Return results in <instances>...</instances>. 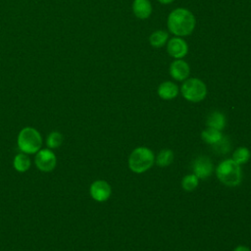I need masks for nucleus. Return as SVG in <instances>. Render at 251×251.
I'll use <instances>...</instances> for the list:
<instances>
[{
    "instance_id": "1",
    "label": "nucleus",
    "mask_w": 251,
    "mask_h": 251,
    "mask_svg": "<svg viewBox=\"0 0 251 251\" xmlns=\"http://www.w3.org/2000/svg\"><path fill=\"white\" fill-rule=\"evenodd\" d=\"M168 28L176 36H187L192 33L196 20L194 15L185 8H176L168 17Z\"/></svg>"
},
{
    "instance_id": "2",
    "label": "nucleus",
    "mask_w": 251,
    "mask_h": 251,
    "mask_svg": "<svg viewBox=\"0 0 251 251\" xmlns=\"http://www.w3.org/2000/svg\"><path fill=\"white\" fill-rule=\"evenodd\" d=\"M216 175L223 184L229 187L237 186L242 179L240 165L236 164L232 159L222 161L216 169Z\"/></svg>"
},
{
    "instance_id": "3",
    "label": "nucleus",
    "mask_w": 251,
    "mask_h": 251,
    "mask_svg": "<svg viewBox=\"0 0 251 251\" xmlns=\"http://www.w3.org/2000/svg\"><path fill=\"white\" fill-rule=\"evenodd\" d=\"M17 143L21 152L28 155L35 154L41 149L42 137L36 128L25 126L20 130Z\"/></svg>"
},
{
    "instance_id": "4",
    "label": "nucleus",
    "mask_w": 251,
    "mask_h": 251,
    "mask_svg": "<svg viewBox=\"0 0 251 251\" xmlns=\"http://www.w3.org/2000/svg\"><path fill=\"white\" fill-rule=\"evenodd\" d=\"M155 156L151 149L140 146L135 148L128 157V168L135 174H142L151 169Z\"/></svg>"
},
{
    "instance_id": "5",
    "label": "nucleus",
    "mask_w": 251,
    "mask_h": 251,
    "mask_svg": "<svg viewBox=\"0 0 251 251\" xmlns=\"http://www.w3.org/2000/svg\"><path fill=\"white\" fill-rule=\"evenodd\" d=\"M180 92L187 101L196 103L205 99L207 95V86L197 77L186 78L180 87Z\"/></svg>"
},
{
    "instance_id": "6",
    "label": "nucleus",
    "mask_w": 251,
    "mask_h": 251,
    "mask_svg": "<svg viewBox=\"0 0 251 251\" xmlns=\"http://www.w3.org/2000/svg\"><path fill=\"white\" fill-rule=\"evenodd\" d=\"M34 164L36 168L44 173L52 172L57 165V157L52 149L44 148L35 153Z\"/></svg>"
},
{
    "instance_id": "7",
    "label": "nucleus",
    "mask_w": 251,
    "mask_h": 251,
    "mask_svg": "<svg viewBox=\"0 0 251 251\" xmlns=\"http://www.w3.org/2000/svg\"><path fill=\"white\" fill-rule=\"evenodd\" d=\"M192 169H193V174L199 179H205L212 175L214 171V165L208 156L202 155L197 157L194 160Z\"/></svg>"
},
{
    "instance_id": "8",
    "label": "nucleus",
    "mask_w": 251,
    "mask_h": 251,
    "mask_svg": "<svg viewBox=\"0 0 251 251\" xmlns=\"http://www.w3.org/2000/svg\"><path fill=\"white\" fill-rule=\"evenodd\" d=\"M89 193L92 199H94L95 201L105 202L111 196L112 188L106 180L98 179L91 183L89 187Z\"/></svg>"
},
{
    "instance_id": "9",
    "label": "nucleus",
    "mask_w": 251,
    "mask_h": 251,
    "mask_svg": "<svg viewBox=\"0 0 251 251\" xmlns=\"http://www.w3.org/2000/svg\"><path fill=\"white\" fill-rule=\"evenodd\" d=\"M167 51L169 55H171L175 59H181L187 54L188 45L184 39L176 36L168 40Z\"/></svg>"
},
{
    "instance_id": "10",
    "label": "nucleus",
    "mask_w": 251,
    "mask_h": 251,
    "mask_svg": "<svg viewBox=\"0 0 251 251\" xmlns=\"http://www.w3.org/2000/svg\"><path fill=\"white\" fill-rule=\"evenodd\" d=\"M169 73L174 79L181 81L185 80L189 76L190 68L185 61L181 59H176L171 63Z\"/></svg>"
},
{
    "instance_id": "11",
    "label": "nucleus",
    "mask_w": 251,
    "mask_h": 251,
    "mask_svg": "<svg viewBox=\"0 0 251 251\" xmlns=\"http://www.w3.org/2000/svg\"><path fill=\"white\" fill-rule=\"evenodd\" d=\"M132 11L138 19H147L152 13L151 2L149 0H133Z\"/></svg>"
},
{
    "instance_id": "12",
    "label": "nucleus",
    "mask_w": 251,
    "mask_h": 251,
    "mask_svg": "<svg viewBox=\"0 0 251 251\" xmlns=\"http://www.w3.org/2000/svg\"><path fill=\"white\" fill-rule=\"evenodd\" d=\"M158 95L164 100H172L178 94V87L175 82L164 81L158 86Z\"/></svg>"
},
{
    "instance_id": "13",
    "label": "nucleus",
    "mask_w": 251,
    "mask_h": 251,
    "mask_svg": "<svg viewBox=\"0 0 251 251\" xmlns=\"http://www.w3.org/2000/svg\"><path fill=\"white\" fill-rule=\"evenodd\" d=\"M13 167L19 173H25L31 167V160L28 154L18 153L13 159Z\"/></svg>"
},
{
    "instance_id": "14",
    "label": "nucleus",
    "mask_w": 251,
    "mask_h": 251,
    "mask_svg": "<svg viewBox=\"0 0 251 251\" xmlns=\"http://www.w3.org/2000/svg\"><path fill=\"white\" fill-rule=\"evenodd\" d=\"M206 125L209 127L222 130L226 126V117L222 112L214 111L208 116Z\"/></svg>"
},
{
    "instance_id": "15",
    "label": "nucleus",
    "mask_w": 251,
    "mask_h": 251,
    "mask_svg": "<svg viewBox=\"0 0 251 251\" xmlns=\"http://www.w3.org/2000/svg\"><path fill=\"white\" fill-rule=\"evenodd\" d=\"M223 136H224V134H223L222 130H219V129H216V128H213V127H209V126H207L201 132L202 139L207 144H211V145H214L215 143L220 141Z\"/></svg>"
},
{
    "instance_id": "16",
    "label": "nucleus",
    "mask_w": 251,
    "mask_h": 251,
    "mask_svg": "<svg viewBox=\"0 0 251 251\" xmlns=\"http://www.w3.org/2000/svg\"><path fill=\"white\" fill-rule=\"evenodd\" d=\"M169 40V33L165 30H156L149 36V43L155 48L164 46Z\"/></svg>"
},
{
    "instance_id": "17",
    "label": "nucleus",
    "mask_w": 251,
    "mask_h": 251,
    "mask_svg": "<svg viewBox=\"0 0 251 251\" xmlns=\"http://www.w3.org/2000/svg\"><path fill=\"white\" fill-rule=\"evenodd\" d=\"M251 157V153L250 150L247 147H238L236 148L233 153H232V160L238 164V165H243L245 163H247L249 161Z\"/></svg>"
},
{
    "instance_id": "18",
    "label": "nucleus",
    "mask_w": 251,
    "mask_h": 251,
    "mask_svg": "<svg viewBox=\"0 0 251 251\" xmlns=\"http://www.w3.org/2000/svg\"><path fill=\"white\" fill-rule=\"evenodd\" d=\"M174 158L175 155L171 149H163L157 155L155 162L159 167H167L173 163Z\"/></svg>"
},
{
    "instance_id": "19",
    "label": "nucleus",
    "mask_w": 251,
    "mask_h": 251,
    "mask_svg": "<svg viewBox=\"0 0 251 251\" xmlns=\"http://www.w3.org/2000/svg\"><path fill=\"white\" fill-rule=\"evenodd\" d=\"M63 134L59 131H51L46 138V145L49 149L59 148L63 143Z\"/></svg>"
},
{
    "instance_id": "20",
    "label": "nucleus",
    "mask_w": 251,
    "mask_h": 251,
    "mask_svg": "<svg viewBox=\"0 0 251 251\" xmlns=\"http://www.w3.org/2000/svg\"><path fill=\"white\" fill-rule=\"evenodd\" d=\"M199 182V178L194 174L186 175L181 180V186L185 191L194 190Z\"/></svg>"
},
{
    "instance_id": "21",
    "label": "nucleus",
    "mask_w": 251,
    "mask_h": 251,
    "mask_svg": "<svg viewBox=\"0 0 251 251\" xmlns=\"http://www.w3.org/2000/svg\"><path fill=\"white\" fill-rule=\"evenodd\" d=\"M213 147L219 154H226L230 149L229 139L224 135L220 141L213 145Z\"/></svg>"
},
{
    "instance_id": "22",
    "label": "nucleus",
    "mask_w": 251,
    "mask_h": 251,
    "mask_svg": "<svg viewBox=\"0 0 251 251\" xmlns=\"http://www.w3.org/2000/svg\"><path fill=\"white\" fill-rule=\"evenodd\" d=\"M233 251H251L247 246H244V245H239L237 247L234 248Z\"/></svg>"
},
{
    "instance_id": "23",
    "label": "nucleus",
    "mask_w": 251,
    "mask_h": 251,
    "mask_svg": "<svg viewBox=\"0 0 251 251\" xmlns=\"http://www.w3.org/2000/svg\"><path fill=\"white\" fill-rule=\"evenodd\" d=\"M160 3H162V4H170V3H172V2H174L175 0H158Z\"/></svg>"
}]
</instances>
